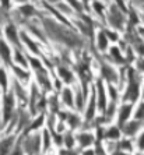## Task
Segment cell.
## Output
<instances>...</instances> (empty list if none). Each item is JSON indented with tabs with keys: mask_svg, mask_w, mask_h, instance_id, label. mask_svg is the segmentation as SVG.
<instances>
[{
	"mask_svg": "<svg viewBox=\"0 0 144 155\" xmlns=\"http://www.w3.org/2000/svg\"><path fill=\"white\" fill-rule=\"evenodd\" d=\"M13 105H14V101H13V95H7V97H6V104H4V120H6V122H7L8 117L11 116Z\"/></svg>",
	"mask_w": 144,
	"mask_h": 155,
	"instance_id": "1",
	"label": "cell"
},
{
	"mask_svg": "<svg viewBox=\"0 0 144 155\" xmlns=\"http://www.w3.org/2000/svg\"><path fill=\"white\" fill-rule=\"evenodd\" d=\"M6 35H7V38L11 41V42L14 43H18V38H17V31H15V28L13 25H8L7 28H6Z\"/></svg>",
	"mask_w": 144,
	"mask_h": 155,
	"instance_id": "2",
	"label": "cell"
},
{
	"mask_svg": "<svg viewBox=\"0 0 144 155\" xmlns=\"http://www.w3.org/2000/svg\"><path fill=\"white\" fill-rule=\"evenodd\" d=\"M11 143H13V138H7V140H4L3 143H0V155H7L8 154Z\"/></svg>",
	"mask_w": 144,
	"mask_h": 155,
	"instance_id": "3",
	"label": "cell"
},
{
	"mask_svg": "<svg viewBox=\"0 0 144 155\" xmlns=\"http://www.w3.org/2000/svg\"><path fill=\"white\" fill-rule=\"evenodd\" d=\"M0 54L3 56V59L6 61L10 60V49H8L7 45L4 42H2V41H0Z\"/></svg>",
	"mask_w": 144,
	"mask_h": 155,
	"instance_id": "4",
	"label": "cell"
},
{
	"mask_svg": "<svg viewBox=\"0 0 144 155\" xmlns=\"http://www.w3.org/2000/svg\"><path fill=\"white\" fill-rule=\"evenodd\" d=\"M22 39L25 41V43H27V45H28V48H29V49H31V51L34 52V53H38V49H36L35 43H34L32 41H29V39H28V36H27L25 34H22Z\"/></svg>",
	"mask_w": 144,
	"mask_h": 155,
	"instance_id": "5",
	"label": "cell"
},
{
	"mask_svg": "<svg viewBox=\"0 0 144 155\" xmlns=\"http://www.w3.org/2000/svg\"><path fill=\"white\" fill-rule=\"evenodd\" d=\"M130 106H125V108L120 110V122H123V120H126L127 119V116L130 115Z\"/></svg>",
	"mask_w": 144,
	"mask_h": 155,
	"instance_id": "6",
	"label": "cell"
},
{
	"mask_svg": "<svg viewBox=\"0 0 144 155\" xmlns=\"http://www.w3.org/2000/svg\"><path fill=\"white\" fill-rule=\"evenodd\" d=\"M98 88H99V106L102 109L105 108V99H104V90H102V85L101 84H98Z\"/></svg>",
	"mask_w": 144,
	"mask_h": 155,
	"instance_id": "7",
	"label": "cell"
},
{
	"mask_svg": "<svg viewBox=\"0 0 144 155\" xmlns=\"http://www.w3.org/2000/svg\"><path fill=\"white\" fill-rule=\"evenodd\" d=\"M59 73H60V76L63 77L66 81H70V80H72V74H70V73H69L66 69H60V70H59Z\"/></svg>",
	"mask_w": 144,
	"mask_h": 155,
	"instance_id": "8",
	"label": "cell"
},
{
	"mask_svg": "<svg viewBox=\"0 0 144 155\" xmlns=\"http://www.w3.org/2000/svg\"><path fill=\"white\" fill-rule=\"evenodd\" d=\"M0 84H2L4 88L7 87V78H6V73H4L2 69H0Z\"/></svg>",
	"mask_w": 144,
	"mask_h": 155,
	"instance_id": "9",
	"label": "cell"
},
{
	"mask_svg": "<svg viewBox=\"0 0 144 155\" xmlns=\"http://www.w3.org/2000/svg\"><path fill=\"white\" fill-rule=\"evenodd\" d=\"M98 41H99V46L102 48V49H104L105 46H106V38H105V35L104 34H99V35H98Z\"/></svg>",
	"mask_w": 144,
	"mask_h": 155,
	"instance_id": "10",
	"label": "cell"
},
{
	"mask_svg": "<svg viewBox=\"0 0 144 155\" xmlns=\"http://www.w3.org/2000/svg\"><path fill=\"white\" fill-rule=\"evenodd\" d=\"M63 98L66 99L69 105H73V101H72V95H70V91L69 90H65V94H63Z\"/></svg>",
	"mask_w": 144,
	"mask_h": 155,
	"instance_id": "11",
	"label": "cell"
},
{
	"mask_svg": "<svg viewBox=\"0 0 144 155\" xmlns=\"http://www.w3.org/2000/svg\"><path fill=\"white\" fill-rule=\"evenodd\" d=\"M108 137H111V138L119 137V130H118V129H111V130L108 131Z\"/></svg>",
	"mask_w": 144,
	"mask_h": 155,
	"instance_id": "12",
	"label": "cell"
},
{
	"mask_svg": "<svg viewBox=\"0 0 144 155\" xmlns=\"http://www.w3.org/2000/svg\"><path fill=\"white\" fill-rule=\"evenodd\" d=\"M80 140H81V144H83V145H88L91 143V137H90V136H81V137H80Z\"/></svg>",
	"mask_w": 144,
	"mask_h": 155,
	"instance_id": "13",
	"label": "cell"
},
{
	"mask_svg": "<svg viewBox=\"0 0 144 155\" xmlns=\"http://www.w3.org/2000/svg\"><path fill=\"white\" fill-rule=\"evenodd\" d=\"M21 11L24 13V14H32V7H29V6H24V7L21 8Z\"/></svg>",
	"mask_w": 144,
	"mask_h": 155,
	"instance_id": "14",
	"label": "cell"
},
{
	"mask_svg": "<svg viewBox=\"0 0 144 155\" xmlns=\"http://www.w3.org/2000/svg\"><path fill=\"white\" fill-rule=\"evenodd\" d=\"M15 59H17V61H21L22 66H25V60H24V58L20 54V52H17V53H15Z\"/></svg>",
	"mask_w": 144,
	"mask_h": 155,
	"instance_id": "15",
	"label": "cell"
},
{
	"mask_svg": "<svg viewBox=\"0 0 144 155\" xmlns=\"http://www.w3.org/2000/svg\"><path fill=\"white\" fill-rule=\"evenodd\" d=\"M137 117H139V119L144 117V105H141L140 109H139V112H137Z\"/></svg>",
	"mask_w": 144,
	"mask_h": 155,
	"instance_id": "16",
	"label": "cell"
},
{
	"mask_svg": "<svg viewBox=\"0 0 144 155\" xmlns=\"http://www.w3.org/2000/svg\"><path fill=\"white\" fill-rule=\"evenodd\" d=\"M15 73H17V74H18V76H21L22 77V78H25V77L27 76H28V74H27V73L25 71H22V70H20V69H17V67H15Z\"/></svg>",
	"mask_w": 144,
	"mask_h": 155,
	"instance_id": "17",
	"label": "cell"
},
{
	"mask_svg": "<svg viewBox=\"0 0 144 155\" xmlns=\"http://www.w3.org/2000/svg\"><path fill=\"white\" fill-rule=\"evenodd\" d=\"M42 120H43V117H42V116H41V117H38V120H36V122L34 123L32 126H31V129H36V127L39 126L41 123H42Z\"/></svg>",
	"mask_w": 144,
	"mask_h": 155,
	"instance_id": "18",
	"label": "cell"
},
{
	"mask_svg": "<svg viewBox=\"0 0 144 155\" xmlns=\"http://www.w3.org/2000/svg\"><path fill=\"white\" fill-rule=\"evenodd\" d=\"M136 129H137V124H133V126L130 124V126L127 127V133H129V134H132V133H133V131H134V130H136Z\"/></svg>",
	"mask_w": 144,
	"mask_h": 155,
	"instance_id": "19",
	"label": "cell"
},
{
	"mask_svg": "<svg viewBox=\"0 0 144 155\" xmlns=\"http://www.w3.org/2000/svg\"><path fill=\"white\" fill-rule=\"evenodd\" d=\"M31 63H32V64H34V67H36V69H39V67H41L39 61H36L35 59H31Z\"/></svg>",
	"mask_w": 144,
	"mask_h": 155,
	"instance_id": "20",
	"label": "cell"
},
{
	"mask_svg": "<svg viewBox=\"0 0 144 155\" xmlns=\"http://www.w3.org/2000/svg\"><path fill=\"white\" fill-rule=\"evenodd\" d=\"M43 136H45V147H48V145H49V138H48V133H45Z\"/></svg>",
	"mask_w": 144,
	"mask_h": 155,
	"instance_id": "21",
	"label": "cell"
},
{
	"mask_svg": "<svg viewBox=\"0 0 144 155\" xmlns=\"http://www.w3.org/2000/svg\"><path fill=\"white\" fill-rule=\"evenodd\" d=\"M140 148H144V134L141 136V138H140Z\"/></svg>",
	"mask_w": 144,
	"mask_h": 155,
	"instance_id": "22",
	"label": "cell"
},
{
	"mask_svg": "<svg viewBox=\"0 0 144 155\" xmlns=\"http://www.w3.org/2000/svg\"><path fill=\"white\" fill-rule=\"evenodd\" d=\"M84 155H94V154H92V152L90 151V152H85V154H84Z\"/></svg>",
	"mask_w": 144,
	"mask_h": 155,
	"instance_id": "23",
	"label": "cell"
},
{
	"mask_svg": "<svg viewBox=\"0 0 144 155\" xmlns=\"http://www.w3.org/2000/svg\"><path fill=\"white\" fill-rule=\"evenodd\" d=\"M140 32H141V34H143V35H144V29H141V31H140Z\"/></svg>",
	"mask_w": 144,
	"mask_h": 155,
	"instance_id": "24",
	"label": "cell"
}]
</instances>
